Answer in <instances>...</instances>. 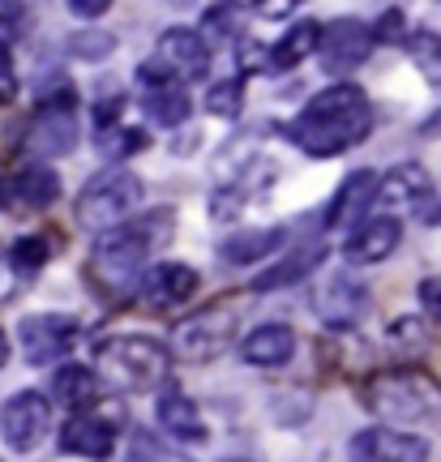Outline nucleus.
<instances>
[{
    "mask_svg": "<svg viewBox=\"0 0 441 462\" xmlns=\"http://www.w3.org/2000/svg\"><path fill=\"white\" fill-rule=\"evenodd\" d=\"M369 129H373L369 95L360 86L343 82L305 103V112L296 116L292 125V142L313 159H330V154H343V150L360 146L369 137Z\"/></svg>",
    "mask_w": 441,
    "mask_h": 462,
    "instance_id": "f257e3e1",
    "label": "nucleus"
},
{
    "mask_svg": "<svg viewBox=\"0 0 441 462\" xmlns=\"http://www.w3.org/2000/svg\"><path fill=\"white\" fill-rule=\"evenodd\" d=\"M167 223H172V215H150V218H137V223H120L116 231H103L95 240V253H90L95 274L108 282V287H129V282H137V274L146 270L155 231H164Z\"/></svg>",
    "mask_w": 441,
    "mask_h": 462,
    "instance_id": "f03ea898",
    "label": "nucleus"
},
{
    "mask_svg": "<svg viewBox=\"0 0 441 462\" xmlns=\"http://www.w3.org/2000/svg\"><path fill=\"white\" fill-rule=\"evenodd\" d=\"M95 368L112 381V385L155 390V385L167 377V368H172V351H167L159 338H150V334H120V338L99 343Z\"/></svg>",
    "mask_w": 441,
    "mask_h": 462,
    "instance_id": "7ed1b4c3",
    "label": "nucleus"
},
{
    "mask_svg": "<svg viewBox=\"0 0 441 462\" xmlns=\"http://www.w3.org/2000/svg\"><path fill=\"white\" fill-rule=\"evenodd\" d=\"M142 201V180L125 171V167H112V171H99L95 180L78 193V223L86 231H116L120 223H129V215Z\"/></svg>",
    "mask_w": 441,
    "mask_h": 462,
    "instance_id": "20e7f679",
    "label": "nucleus"
},
{
    "mask_svg": "<svg viewBox=\"0 0 441 462\" xmlns=\"http://www.w3.org/2000/svg\"><path fill=\"white\" fill-rule=\"evenodd\" d=\"M236 334V313L228 309H202V313L184 317L172 330V346L180 360H214Z\"/></svg>",
    "mask_w": 441,
    "mask_h": 462,
    "instance_id": "39448f33",
    "label": "nucleus"
},
{
    "mask_svg": "<svg viewBox=\"0 0 441 462\" xmlns=\"http://www.w3.org/2000/svg\"><path fill=\"white\" fill-rule=\"evenodd\" d=\"M78 321L73 317H56V313H39V317H26L22 321V356L31 364H56L65 360L69 351L78 346Z\"/></svg>",
    "mask_w": 441,
    "mask_h": 462,
    "instance_id": "423d86ee",
    "label": "nucleus"
},
{
    "mask_svg": "<svg viewBox=\"0 0 441 462\" xmlns=\"http://www.w3.org/2000/svg\"><path fill=\"white\" fill-rule=\"evenodd\" d=\"M369 411L377 415H394V420H425L433 411V394H428L420 381L403 377V373H386L364 390Z\"/></svg>",
    "mask_w": 441,
    "mask_h": 462,
    "instance_id": "0eeeda50",
    "label": "nucleus"
},
{
    "mask_svg": "<svg viewBox=\"0 0 441 462\" xmlns=\"http://www.w3.org/2000/svg\"><path fill=\"white\" fill-rule=\"evenodd\" d=\"M48 424H52V407L48 398L39 394V390H22L5 402V411H0V432H5V441L14 449H34L43 437H48Z\"/></svg>",
    "mask_w": 441,
    "mask_h": 462,
    "instance_id": "6e6552de",
    "label": "nucleus"
},
{
    "mask_svg": "<svg viewBox=\"0 0 441 462\" xmlns=\"http://www.w3.org/2000/svg\"><path fill=\"white\" fill-rule=\"evenodd\" d=\"M155 65L164 69L167 78H176L180 86L197 82V78H206V69H211V48H206V39L197 31L172 26V31L159 39V48H155Z\"/></svg>",
    "mask_w": 441,
    "mask_h": 462,
    "instance_id": "1a4fd4ad",
    "label": "nucleus"
},
{
    "mask_svg": "<svg viewBox=\"0 0 441 462\" xmlns=\"http://www.w3.org/2000/svg\"><path fill=\"white\" fill-rule=\"evenodd\" d=\"M317 51H322V69L326 73H352L369 60L373 51V26L364 22H334V26H322V39H317Z\"/></svg>",
    "mask_w": 441,
    "mask_h": 462,
    "instance_id": "9d476101",
    "label": "nucleus"
},
{
    "mask_svg": "<svg viewBox=\"0 0 441 462\" xmlns=\"http://www.w3.org/2000/svg\"><path fill=\"white\" fill-rule=\"evenodd\" d=\"M78 146V116L73 103H43L26 129V150L39 159H61Z\"/></svg>",
    "mask_w": 441,
    "mask_h": 462,
    "instance_id": "9b49d317",
    "label": "nucleus"
},
{
    "mask_svg": "<svg viewBox=\"0 0 441 462\" xmlns=\"http://www.w3.org/2000/svg\"><path fill=\"white\" fill-rule=\"evenodd\" d=\"M352 462H428V441L399 429H360L352 437Z\"/></svg>",
    "mask_w": 441,
    "mask_h": 462,
    "instance_id": "f8f14e48",
    "label": "nucleus"
},
{
    "mask_svg": "<svg viewBox=\"0 0 441 462\" xmlns=\"http://www.w3.org/2000/svg\"><path fill=\"white\" fill-rule=\"evenodd\" d=\"M399 240H403V218L394 215H373L364 218L352 236H347L343 245V257L352 265H373V262H386L394 248H399Z\"/></svg>",
    "mask_w": 441,
    "mask_h": 462,
    "instance_id": "ddd939ff",
    "label": "nucleus"
},
{
    "mask_svg": "<svg viewBox=\"0 0 441 462\" xmlns=\"http://www.w3.org/2000/svg\"><path fill=\"white\" fill-rule=\"evenodd\" d=\"M142 86H146V90H142V107H146V116L159 120L164 129L180 125V120L189 116V107H193V103H189V90H184L176 78H167L155 60L142 69Z\"/></svg>",
    "mask_w": 441,
    "mask_h": 462,
    "instance_id": "4468645a",
    "label": "nucleus"
},
{
    "mask_svg": "<svg viewBox=\"0 0 441 462\" xmlns=\"http://www.w3.org/2000/svg\"><path fill=\"white\" fill-rule=\"evenodd\" d=\"M61 449L78 458H108L116 449V424L95 411H73L61 429Z\"/></svg>",
    "mask_w": 441,
    "mask_h": 462,
    "instance_id": "2eb2a0df",
    "label": "nucleus"
},
{
    "mask_svg": "<svg viewBox=\"0 0 441 462\" xmlns=\"http://www.w3.org/2000/svg\"><path fill=\"white\" fill-rule=\"evenodd\" d=\"M313 304H317V317L330 321V326H356L364 317V309H369V291L356 279H347V274H330L317 287Z\"/></svg>",
    "mask_w": 441,
    "mask_h": 462,
    "instance_id": "dca6fc26",
    "label": "nucleus"
},
{
    "mask_svg": "<svg viewBox=\"0 0 441 462\" xmlns=\"http://www.w3.org/2000/svg\"><path fill=\"white\" fill-rule=\"evenodd\" d=\"M373 189H377V176L373 171H352L343 184H339V193L330 198L326 206V227L343 231L352 227L356 231L364 223V210L373 206Z\"/></svg>",
    "mask_w": 441,
    "mask_h": 462,
    "instance_id": "f3484780",
    "label": "nucleus"
},
{
    "mask_svg": "<svg viewBox=\"0 0 441 462\" xmlns=\"http://www.w3.org/2000/svg\"><path fill=\"white\" fill-rule=\"evenodd\" d=\"M197 291V274L180 262H159L146 270L142 279V300L150 309H172V304H184V300Z\"/></svg>",
    "mask_w": 441,
    "mask_h": 462,
    "instance_id": "a211bd4d",
    "label": "nucleus"
},
{
    "mask_svg": "<svg viewBox=\"0 0 441 462\" xmlns=\"http://www.w3.org/2000/svg\"><path fill=\"white\" fill-rule=\"evenodd\" d=\"M433 193V180L420 163H403L394 167L386 180H377L373 189V206H420Z\"/></svg>",
    "mask_w": 441,
    "mask_h": 462,
    "instance_id": "6ab92c4d",
    "label": "nucleus"
},
{
    "mask_svg": "<svg viewBox=\"0 0 441 462\" xmlns=\"http://www.w3.org/2000/svg\"><path fill=\"white\" fill-rule=\"evenodd\" d=\"M292 351H296V334L287 330V326H278V321L258 326V330L240 343V356H245L249 364H258V368H278V364L292 360Z\"/></svg>",
    "mask_w": 441,
    "mask_h": 462,
    "instance_id": "aec40b11",
    "label": "nucleus"
},
{
    "mask_svg": "<svg viewBox=\"0 0 441 462\" xmlns=\"http://www.w3.org/2000/svg\"><path fill=\"white\" fill-rule=\"evenodd\" d=\"M317 39H322V26L317 22H300V26H292V31L278 39L275 48L266 51V65L270 73H287V69H296L305 56H313L317 51Z\"/></svg>",
    "mask_w": 441,
    "mask_h": 462,
    "instance_id": "412c9836",
    "label": "nucleus"
},
{
    "mask_svg": "<svg viewBox=\"0 0 441 462\" xmlns=\"http://www.w3.org/2000/svg\"><path fill=\"white\" fill-rule=\"evenodd\" d=\"M159 429L172 432L176 441H206V424H202V411L176 390H167L159 398Z\"/></svg>",
    "mask_w": 441,
    "mask_h": 462,
    "instance_id": "4be33fe9",
    "label": "nucleus"
},
{
    "mask_svg": "<svg viewBox=\"0 0 441 462\" xmlns=\"http://www.w3.org/2000/svg\"><path fill=\"white\" fill-rule=\"evenodd\" d=\"M322 257H326V240H309V245L296 248V257H287V262H278L275 270L258 274V279H253V287H258V291H275V287H287V282L305 279L309 270H317V265H322Z\"/></svg>",
    "mask_w": 441,
    "mask_h": 462,
    "instance_id": "5701e85b",
    "label": "nucleus"
},
{
    "mask_svg": "<svg viewBox=\"0 0 441 462\" xmlns=\"http://www.w3.org/2000/svg\"><path fill=\"white\" fill-rule=\"evenodd\" d=\"M9 189H14V201H26L34 210H43V206H52V201L61 198V176L43 163H31L9 180Z\"/></svg>",
    "mask_w": 441,
    "mask_h": 462,
    "instance_id": "b1692460",
    "label": "nucleus"
},
{
    "mask_svg": "<svg viewBox=\"0 0 441 462\" xmlns=\"http://www.w3.org/2000/svg\"><path fill=\"white\" fill-rule=\"evenodd\" d=\"M287 240V231L283 227H266V231H240V236H228L223 240V257L236 265H253V262H262V257H270L278 245Z\"/></svg>",
    "mask_w": 441,
    "mask_h": 462,
    "instance_id": "393cba45",
    "label": "nucleus"
},
{
    "mask_svg": "<svg viewBox=\"0 0 441 462\" xmlns=\"http://www.w3.org/2000/svg\"><path fill=\"white\" fill-rule=\"evenodd\" d=\"M95 394H99V377L82 364H61L52 373V398L61 407H86Z\"/></svg>",
    "mask_w": 441,
    "mask_h": 462,
    "instance_id": "a878e982",
    "label": "nucleus"
},
{
    "mask_svg": "<svg viewBox=\"0 0 441 462\" xmlns=\"http://www.w3.org/2000/svg\"><path fill=\"white\" fill-rule=\"evenodd\" d=\"M408 48H411V60L420 65V73H425L433 86H441V34L416 31L408 39Z\"/></svg>",
    "mask_w": 441,
    "mask_h": 462,
    "instance_id": "bb28decb",
    "label": "nucleus"
},
{
    "mask_svg": "<svg viewBox=\"0 0 441 462\" xmlns=\"http://www.w3.org/2000/svg\"><path fill=\"white\" fill-rule=\"evenodd\" d=\"M52 257V240L48 236H22L14 245V253H9V262H14V270L22 274V279H31L34 270H43V262Z\"/></svg>",
    "mask_w": 441,
    "mask_h": 462,
    "instance_id": "cd10ccee",
    "label": "nucleus"
},
{
    "mask_svg": "<svg viewBox=\"0 0 441 462\" xmlns=\"http://www.w3.org/2000/svg\"><path fill=\"white\" fill-rule=\"evenodd\" d=\"M146 146V133L142 129H125V125H112V129L99 133V150L108 154V159H129L137 150Z\"/></svg>",
    "mask_w": 441,
    "mask_h": 462,
    "instance_id": "c85d7f7f",
    "label": "nucleus"
},
{
    "mask_svg": "<svg viewBox=\"0 0 441 462\" xmlns=\"http://www.w3.org/2000/svg\"><path fill=\"white\" fill-rule=\"evenodd\" d=\"M240 95H245V82L240 78H231V82H219L211 90V99H206V107H211L214 116H240Z\"/></svg>",
    "mask_w": 441,
    "mask_h": 462,
    "instance_id": "c756f323",
    "label": "nucleus"
},
{
    "mask_svg": "<svg viewBox=\"0 0 441 462\" xmlns=\"http://www.w3.org/2000/svg\"><path fill=\"white\" fill-rule=\"evenodd\" d=\"M125 462H184V458H176V454H172V449H164L159 441H150L146 432H133Z\"/></svg>",
    "mask_w": 441,
    "mask_h": 462,
    "instance_id": "7c9ffc66",
    "label": "nucleus"
},
{
    "mask_svg": "<svg viewBox=\"0 0 441 462\" xmlns=\"http://www.w3.org/2000/svg\"><path fill=\"white\" fill-rule=\"evenodd\" d=\"M112 48H116L112 34H78V39H73V56H90V60L108 56Z\"/></svg>",
    "mask_w": 441,
    "mask_h": 462,
    "instance_id": "2f4dec72",
    "label": "nucleus"
},
{
    "mask_svg": "<svg viewBox=\"0 0 441 462\" xmlns=\"http://www.w3.org/2000/svg\"><path fill=\"white\" fill-rule=\"evenodd\" d=\"M17 9H0V65L9 60V48H14V39H17Z\"/></svg>",
    "mask_w": 441,
    "mask_h": 462,
    "instance_id": "473e14b6",
    "label": "nucleus"
},
{
    "mask_svg": "<svg viewBox=\"0 0 441 462\" xmlns=\"http://www.w3.org/2000/svg\"><path fill=\"white\" fill-rule=\"evenodd\" d=\"M373 39H403V9H386V14H381V22H377L373 26Z\"/></svg>",
    "mask_w": 441,
    "mask_h": 462,
    "instance_id": "72a5a7b5",
    "label": "nucleus"
},
{
    "mask_svg": "<svg viewBox=\"0 0 441 462\" xmlns=\"http://www.w3.org/2000/svg\"><path fill=\"white\" fill-rule=\"evenodd\" d=\"M420 304L441 321V279H425L420 282Z\"/></svg>",
    "mask_w": 441,
    "mask_h": 462,
    "instance_id": "f704fd0d",
    "label": "nucleus"
},
{
    "mask_svg": "<svg viewBox=\"0 0 441 462\" xmlns=\"http://www.w3.org/2000/svg\"><path fill=\"white\" fill-rule=\"evenodd\" d=\"M14 95H17V82H14V69H9V60H5V65H0V107L14 99Z\"/></svg>",
    "mask_w": 441,
    "mask_h": 462,
    "instance_id": "c9c22d12",
    "label": "nucleus"
},
{
    "mask_svg": "<svg viewBox=\"0 0 441 462\" xmlns=\"http://www.w3.org/2000/svg\"><path fill=\"white\" fill-rule=\"evenodd\" d=\"M69 14H78V17H103V14H108V5H69Z\"/></svg>",
    "mask_w": 441,
    "mask_h": 462,
    "instance_id": "e433bc0d",
    "label": "nucleus"
},
{
    "mask_svg": "<svg viewBox=\"0 0 441 462\" xmlns=\"http://www.w3.org/2000/svg\"><path fill=\"white\" fill-rule=\"evenodd\" d=\"M420 133H425V137H441V112L428 116L425 125H420Z\"/></svg>",
    "mask_w": 441,
    "mask_h": 462,
    "instance_id": "4c0bfd02",
    "label": "nucleus"
},
{
    "mask_svg": "<svg viewBox=\"0 0 441 462\" xmlns=\"http://www.w3.org/2000/svg\"><path fill=\"white\" fill-rule=\"evenodd\" d=\"M9 201H14V189H9V180H0V210H5Z\"/></svg>",
    "mask_w": 441,
    "mask_h": 462,
    "instance_id": "58836bf2",
    "label": "nucleus"
},
{
    "mask_svg": "<svg viewBox=\"0 0 441 462\" xmlns=\"http://www.w3.org/2000/svg\"><path fill=\"white\" fill-rule=\"evenodd\" d=\"M9 364V338H5V330H0V368Z\"/></svg>",
    "mask_w": 441,
    "mask_h": 462,
    "instance_id": "ea45409f",
    "label": "nucleus"
},
{
    "mask_svg": "<svg viewBox=\"0 0 441 462\" xmlns=\"http://www.w3.org/2000/svg\"><path fill=\"white\" fill-rule=\"evenodd\" d=\"M231 462H249V458H231Z\"/></svg>",
    "mask_w": 441,
    "mask_h": 462,
    "instance_id": "a19ab883",
    "label": "nucleus"
}]
</instances>
